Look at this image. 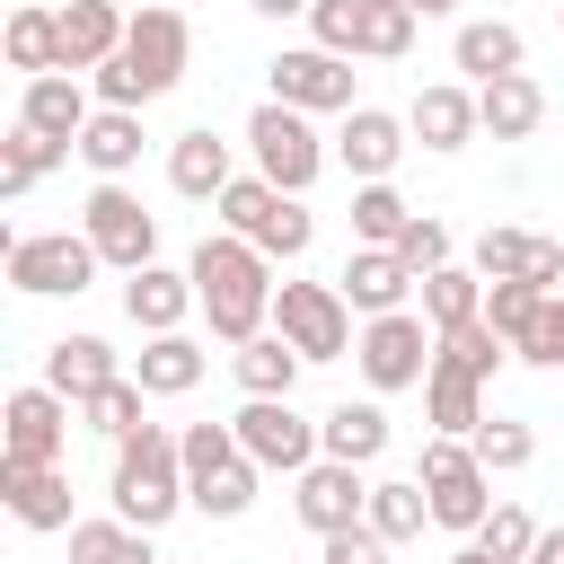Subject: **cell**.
Masks as SVG:
<instances>
[{
	"mask_svg": "<svg viewBox=\"0 0 564 564\" xmlns=\"http://www.w3.org/2000/svg\"><path fill=\"white\" fill-rule=\"evenodd\" d=\"M229 370H238V388L247 397H291L300 388V344L291 335H256V344H229Z\"/></svg>",
	"mask_w": 564,
	"mask_h": 564,
	"instance_id": "1f68e13d",
	"label": "cell"
},
{
	"mask_svg": "<svg viewBox=\"0 0 564 564\" xmlns=\"http://www.w3.org/2000/svg\"><path fill=\"white\" fill-rule=\"evenodd\" d=\"M335 291L352 300V317H388V308H405L414 264H405L397 247H352V256H344V273H335Z\"/></svg>",
	"mask_w": 564,
	"mask_h": 564,
	"instance_id": "d6986e66",
	"label": "cell"
},
{
	"mask_svg": "<svg viewBox=\"0 0 564 564\" xmlns=\"http://www.w3.org/2000/svg\"><path fill=\"white\" fill-rule=\"evenodd\" d=\"M273 335L300 344V361H344L352 335V300L335 282H273Z\"/></svg>",
	"mask_w": 564,
	"mask_h": 564,
	"instance_id": "30bf717a",
	"label": "cell"
},
{
	"mask_svg": "<svg viewBox=\"0 0 564 564\" xmlns=\"http://www.w3.org/2000/svg\"><path fill=\"white\" fill-rule=\"evenodd\" d=\"M317 564H388V538H379L370 520H352V529L317 538Z\"/></svg>",
	"mask_w": 564,
	"mask_h": 564,
	"instance_id": "c3c4849f",
	"label": "cell"
},
{
	"mask_svg": "<svg viewBox=\"0 0 564 564\" xmlns=\"http://www.w3.org/2000/svg\"><path fill=\"white\" fill-rule=\"evenodd\" d=\"M476 115H485V132H494V141H529V132L546 123V88H538L529 70H502V79H485V88H476Z\"/></svg>",
	"mask_w": 564,
	"mask_h": 564,
	"instance_id": "4316f807",
	"label": "cell"
},
{
	"mask_svg": "<svg viewBox=\"0 0 564 564\" xmlns=\"http://www.w3.org/2000/svg\"><path fill=\"white\" fill-rule=\"evenodd\" d=\"M449 564H502V555H494V546H476V538H467V546H458V555H449Z\"/></svg>",
	"mask_w": 564,
	"mask_h": 564,
	"instance_id": "816d5d0a",
	"label": "cell"
},
{
	"mask_svg": "<svg viewBox=\"0 0 564 564\" xmlns=\"http://www.w3.org/2000/svg\"><path fill=\"white\" fill-rule=\"evenodd\" d=\"M317 441H326V458H344V467H379V458H388V405H379V397H344V405L317 414Z\"/></svg>",
	"mask_w": 564,
	"mask_h": 564,
	"instance_id": "44dd1931",
	"label": "cell"
},
{
	"mask_svg": "<svg viewBox=\"0 0 564 564\" xmlns=\"http://www.w3.org/2000/svg\"><path fill=\"white\" fill-rule=\"evenodd\" d=\"M264 88L282 106H300V115H352L361 106L352 97V53H326V44H282L264 62Z\"/></svg>",
	"mask_w": 564,
	"mask_h": 564,
	"instance_id": "7c38bea8",
	"label": "cell"
},
{
	"mask_svg": "<svg viewBox=\"0 0 564 564\" xmlns=\"http://www.w3.org/2000/svg\"><path fill=\"white\" fill-rule=\"evenodd\" d=\"M414 476H423V494H432V529H449V538H476V529H485V511H494V476H485L476 441L432 432L423 458H414Z\"/></svg>",
	"mask_w": 564,
	"mask_h": 564,
	"instance_id": "8992f818",
	"label": "cell"
},
{
	"mask_svg": "<svg viewBox=\"0 0 564 564\" xmlns=\"http://www.w3.org/2000/svg\"><path fill=\"white\" fill-rule=\"evenodd\" d=\"M529 564H564V529H538V546H529Z\"/></svg>",
	"mask_w": 564,
	"mask_h": 564,
	"instance_id": "681fc988",
	"label": "cell"
},
{
	"mask_svg": "<svg viewBox=\"0 0 564 564\" xmlns=\"http://www.w3.org/2000/svg\"><path fill=\"white\" fill-rule=\"evenodd\" d=\"M203 370H212V352L176 326V335H141V361H132V379L150 388V397H185V388H203Z\"/></svg>",
	"mask_w": 564,
	"mask_h": 564,
	"instance_id": "83f0119b",
	"label": "cell"
},
{
	"mask_svg": "<svg viewBox=\"0 0 564 564\" xmlns=\"http://www.w3.org/2000/svg\"><path fill=\"white\" fill-rule=\"evenodd\" d=\"M0 502L18 511V529H70V476L62 467H18V458H0Z\"/></svg>",
	"mask_w": 564,
	"mask_h": 564,
	"instance_id": "7402d4cb",
	"label": "cell"
},
{
	"mask_svg": "<svg viewBox=\"0 0 564 564\" xmlns=\"http://www.w3.org/2000/svg\"><path fill=\"white\" fill-rule=\"evenodd\" d=\"M0 53H9V70H18V79H35V70H62V9H44V0L9 9V26H0Z\"/></svg>",
	"mask_w": 564,
	"mask_h": 564,
	"instance_id": "f1b7e54d",
	"label": "cell"
},
{
	"mask_svg": "<svg viewBox=\"0 0 564 564\" xmlns=\"http://www.w3.org/2000/svg\"><path fill=\"white\" fill-rule=\"evenodd\" d=\"M361 35H370V0H308V44L361 62Z\"/></svg>",
	"mask_w": 564,
	"mask_h": 564,
	"instance_id": "ab89813d",
	"label": "cell"
},
{
	"mask_svg": "<svg viewBox=\"0 0 564 564\" xmlns=\"http://www.w3.org/2000/svg\"><path fill=\"white\" fill-rule=\"evenodd\" d=\"M405 132H414L432 159L467 150V141L485 132V115H476V88H467V79H432V88H414V106H405Z\"/></svg>",
	"mask_w": 564,
	"mask_h": 564,
	"instance_id": "9a60e30c",
	"label": "cell"
},
{
	"mask_svg": "<svg viewBox=\"0 0 564 564\" xmlns=\"http://www.w3.org/2000/svg\"><path fill=\"white\" fill-rule=\"evenodd\" d=\"M88 115H97L88 70H35V79L18 88V123L53 132V141H79V132H88Z\"/></svg>",
	"mask_w": 564,
	"mask_h": 564,
	"instance_id": "2e32d148",
	"label": "cell"
},
{
	"mask_svg": "<svg viewBox=\"0 0 564 564\" xmlns=\"http://www.w3.org/2000/svg\"><path fill=\"white\" fill-rule=\"evenodd\" d=\"M141 405H150V388H141L132 370H123V379H106L97 397H79V423H88L97 441H123V432H141V423H150Z\"/></svg>",
	"mask_w": 564,
	"mask_h": 564,
	"instance_id": "74e56055",
	"label": "cell"
},
{
	"mask_svg": "<svg viewBox=\"0 0 564 564\" xmlns=\"http://www.w3.org/2000/svg\"><path fill=\"white\" fill-rule=\"evenodd\" d=\"M370 529H379L388 546L423 538V529H432V494H423V476H370Z\"/></svg>",
	"mask_w": 564,
	"mask_h": 564,
	"instance_id": "d6a6232c",
	"label": "cell"
},
{
	"mask_svg": "<svg viewBox=\"0 0 564 564\" xmlns=\"http://www.w3.org/2000/svg\"><path fill=\"white\" fill-rule=\"evenodd\" d=\"M476 546H494L502 564H529V546H538V520H529L520 502H494V511H485V529H476Z\"/></svg>",
	"mask_w": 564,
	"mask_h": 564,
	"instance_id": "bcb514c9",
	"label": "cell"
},
{
	"mask_svg": "<svg viewBox=\"0 0 564 564\" xmlns=\"http://www.w3.org/2000/svg\"><path fill=\"white\" fill-rule=\"evenodd\" d=\"M70 564H159V555H150V529L106 511V520H70Z\"/></svg>",
	"mask_w": 564,
	"mask_h": 564,
	"instance_id": "836d02e7",
	"label": "cell"
},
{
	"mask_svg": "<svg viewBox=\"0 0 564 564\" xmlns=\"http://www.w3.org/2000/svg\"><path fill=\"white\" fill-rule=\"evenodd\" d=\"M405 220H414V203H405L388 176L352 185V247H397V238H405Z\"/></svg>",
	"mask_w": 564,
	"mask_h": 564,
	"instance_id": "e575fe53",
	"label": "cell"
},
{
	"mask_svg": "<svg viewBox=\"0 0 564 564\" xmlns=\"http://www.w3.org/2000/svg\"><path fill=\"white\" fill-rule=\"evenodd\" d=\"M185 273H194L203 317H212L220 344H256V335H264V317H273V256H264L256 238L212 229V238L185 256Z\"/></svg>",
	"mask_w": 564,
	"mask_h": 564,
	"instance_id": "7a4b0ae2",
	"label": "cell"
},
{
	"mask_svg": "<svg viewBox=\"0 0 564 564\" xmlns=\"http://www.w3.org/2000/svg\"><path fill=\"white\" fill-rule=\"evenodd\" d=\"M397 256H405V264H414V282H423V273H441V264H449V229H441L432 212H414V220H405V238H397Z\"/></svg>",
	"mask_w": 564,
	"mask_h": 564,
	"instance_id": "7dc6e473",
	"label": "cell"
},
{
	"mask_svg": "<svg viewBox=\"0 0 564 564\" xmlns=\"http://www.w3.org/2000/svg\"><path fill=\"white\" fill-rule=\"evenodd\" d=\"M123 26L132 9L115 0H62V70H97L106 53H123Z\"/></svg>",
	"mask_w": 564,
	"mask_h": 564,
	"instance_id": "d4e9b609",
	"label": "cell"
},
{
	"mask_svg": "<svg viewBox=\"0 0 564 564\" xmlns=\"http://www.w3.org/2000/svg\"><path fill=\"white\" fill-rule=\"evenodd\" d=\"M441 361H449V370H467V379H494V370L511 361V335H502L494 317H467V326H441Z\"/></svg>",
	"mask_w": 564,
	"mask_h": 564,
	"instance_id": "8d00e7d4",
	"label": "cell"
},
{
	"mask_svg": "<svg viewBox=\"0 0 564 564\" xmlns=\"http://www.w3.org/2000/svg\"><path fill=\"white\" fill-rule=\"evenodd\" d=\"M414 141H405V115H388V106H352L344 123H335V159L352 167V185H370V176H397V159H405Z\"/></svg>",
	"mask_w": 564,
	"mask_h": 564,
	"instance_id": "e0dca14e",
	"label": "cell"
},
{
	"mask_svg": "<svg viewBox=\"0 0 564 564\" xmlns=\"http://www.w3.org/2000/svg\"><path fill=\"white\" fill-rule=\"evenodd\" d=\"M79 229H88V247L115 264V273H141V264H159V212L123 185V176H97L88 185V203H79Z\"/></svg>",
	"mask_w": 564,
	"mask_h": 564,
	"instance_id": "ba28073f",
	"label": "cell"
},
{
	"mask_svg": "<svg viewBox=\"0 0 564 564\" xmlns=\"http://www.w3.org/2000/svg\"><path fill=\"white\" fill-rule=\"evenodd\" d=\"M167 9H185V0H167Z\"/></svg>",
	"mask_w": 564,
	"mask_h": 564,
	"instance_id": "db71d44e",
	"label": "cell"
},
{
	"mask_svg": "<svg viewBox=\"0 0 564 564\" xmlns=\"http://www.w3.org/2000/svg\"><path fill=\"white\" fill-rule=\"evenodd\" d=\"M229 423H238V449H247L264 476H300V467H317V458H326L317 423H308L291 397H247Z\"/></svg>",
	"mask_w": 564,
	"mask_h": 564,
	"instance_id": "8fae6325",
	"label": "cell"
},
{
	"mask_svg": "<svg viewBox=\"0 0 564 564\" xmlns=\"http://www.w3.org/2000/svg\"><path fill=\"white\" fill-rule=\"evenodd\" d=\"M141 106H97L88 115V132H79V167L88 176H132L141 167Z\"/></svg>",
	"mask_w": 564,
	"mask_h": 564,
	"instance_id": "484cf974",
	"label": "cell"
},
{
	"mask_svg": "<svg viewBox=\"0 0 564 564\" xmlns=\"http://www.w3.org/2000/svg\"><path fill=\"white\" fill-rule=\"evenodd\" d=\"M256 18H308V0H247Z\"/></svg>",
	"mask_w": 564,
	"mask_h": 564,
	"instance_id": "f907efd6",
	"label": "cell"
},
{
	"mask_svg": "<svg viewBox=\"0 0 564 564\" xmlns=\"http://www.w3.org/2000/svg\"><path fill=\"white\" fill-rule=\"evenodd\" d=\"M62 159H79V141H53V132H35V123H9V141H0V194H9V203L35 194Z\"/></svg>",
	"mask_w": 564,
	"mask_h": 564,
	"instance_id": "f546056e",
	"label": "cell"
},
{
	"mask_svg": "<svg viewBox=\"0 0 564 564\" xmlns=\"http://www.w3.org/2000/svg\"><path fill=\"white\" fill-rule=\"evenodd\" d=\"M291 511H300V529H317V538L370 520V467H344V458L300 467V476H291Z\"/></svg>",
	"mask_w": 564,
	"mask_h": 564,
	"instance_id": "5bb4252c",
	"label": "cell"
},
{
	"mask_svg": "<svg viewBox=\"0 0 564 564\" xmlns=\"http://www.w3.org/2000/svg\"><path fill=\"white\" fill-rule=\"evenodd\" d=\"M511 361H529V370H564V291H546V308L529 317V335L511 344Z\"/></svg>",
	"mask_w": 564,
	"mask_h": 564,
	"instance_id": "ee69618b",
	"label": "cell"
},
{
	"mask_svg": "<svg viewBox=\"0 0 564 564\" xmlns=\"http://www.w3.org/2000/svg\"><path fill=\"white\" fill-rule=\"evenodd\" d=\"M70 414H79V405H70L62 388H44V379H35V388H9V405H0V423H9V432H0V458H18V467H62Z\"/></svg>",
	"mask_w": 564,
	"mask_h": 564,
	"instance_id": "4fadbf2b",
	"label": "cell"
},
{
	"mask_svg": "<svg viewBox=\"0 0 564 564\" xmlns=\"http://www.w3.org/2000/svg\"><path fill=\"white\" fill-rule=\"evenodd\" d=\"M212 220H220V229H238V238H256L273 264H300V256H308V238H317L308 194H282L273 176H229V194L212 203Z\"/></svg>",
	"mask_w": 564,
	"mask_h": 564,
	"instance_id": "277c9868",
	"label": "cell"
},
{
	"mask_svg": "<svg viewBox=\"0 0 564 564\" xmlns=\"http://www.w3.org/2000/svg\"><path fill=\"white\" fill-rule=\"evenodd\" d=\"M414 26H423V18H414L405 0H370V35H361V53H370V62H405V53H414Z\"/></svg>",
	"mask_w": 564,
	"mask_h": 564,
	"instance_id": "b9f144b4",
	"label": "cell"
},
{
	"mask_svg": "<svg viewBox=\"0 0 564 564\" xmlns=\"http://www.w3.org/2000/svg\"><path fill=\"white\" fill-rule=\"evenodd\" d=\"M247 150H256V176H273L282 194H308L317 176H326V141H317V115H300V106H282V97H264L256 115H247Z\"/></svg>",
	"mask_w": 564,
	"mask_h": 564,
	"instance_id": "52a82bcc",
	"label": "cell"
},
{
	"mask_svg": "<svg viewBox=\"0 0 564 564\" xmlns=\"http://www.w3.org/2000/svg\"><path fill=\"white\" fill-rule=\"evenodd\" d=\"M194 308H203L194 273H176V264H141V273H123V317H132L141 335H176Z\"/></svg>",
	"mask_w": 564,
	"mask_h": 564,
	"instance_id": "ac0fdd59",
	"label": "cell"
},
{
	"mask_svg": "<svg viewBox=\"0 0 564 564\" xmlns=\"http://www.w3.org/2000/svg\"><path fill=\"white\" fill-rule=\"evenodd\" d=\"M256 485H264V467H256V458H229L220 476H203V485H185V494H194L203 520H247V511H256Z\"/></svg>",
	"mask_w": 564,
	"mask_h": 564,
	"instance_id": "f35d334b",
	"label": "cell"
},
{
	"mask_svg": "<svg viewBox=\"0 0 564 564\" xmlns=\"http://www.w3.org/2000/svg\"><path fill=\"white\" fill-rule=\"evenodd\" d=\"M106 379H123V361H115L106 335H53V344H44V388H62L70 405L97 397Z\"/></svg>",
	"mask_w": 564,
	"mask_h": 564,
	"instance_id": "cb8c5ba5",
	"label": "cell"
},
{
	"mask_svg": "<svg viewBox=\"0 0 564 564\" xmlns=\"http://www.w3.org/2000/svg\"><path fill=\"white\" fill-rule=\"evenodd\" d=\"M370 397H397V388H423L432 361H441V326L423 308H388V317H361V344H352Z\"/></svg>",
	"mask_w": 564,
	"mask_h": 564,
	"instance_id": "5b68a950",
	"label": "cell"
},
{
	"mask_svg": "<svg viewBox=\"0 0 564 564\" xmlns=\"http://www.w3.org/2000/svg\"><path fill=\"white\" fill-rule=\"evenodd\" d=\"M185 62H194V26H185V9L141 0L132 26H123V53H106V62L88 70V88H97V106H159V97L185 79Z\"/></svg>",
	"mask_w": 564,
	"mask_h": 564,
	"instance_id": "6da1fadb",
	"label": "cell"
},
{
	"mask_svg": "<svg viewBox=\"0 0 564 564\" xmlns=\"http://www.w3.org/2000/svg\"><path fill=\"white\" fill-rule=\"evenodd\" d=\"M106 502H115L132 529H150V538H159L176 511H194V494H185V449H176V432H167V423H141V432H123V441H115Z\"/></svg>",
	"mask_w": 564,
	"mask_h": 564,
	"instance_id": "3957f363",
	"label": "cell"
},
{
	"mask_svg": "<svg viewBox=\"0 0 564 564\" xmlns=\"http://www.w3.org/2000/svg\"><path fill=\"white\" fill-rule=\"evenodd\" d=\"M476 458H485V476H520V467L538 458V432H529V423H511V414H485Z\"/></svg>",
	"mask_w": 564,
	"mask_h": 564,
	"instance_id": "60d3db41",
	"label": "cell"
},
{
	"mask_svg": "<svg viewBox=\"0 0 564 564\" xmlns=\"http://www.w3.org/2000/svg\"><path fill=\"white\" fill-rule=\"evenodd\" d=\"M414 18H458V0H405Z\"/></svg>",
	"mask_w": 564,
	"mask_h": 564,
	"instance_id": "f5cc1de1",
	"label": "cell"
},
{
	"mask_svg": "<svg viewBox=\"0 0 564 564\" xmlns=\"http://www.w3.org/2000/svg\"><path fill=\"white\" fill-rule=\"evenodd\" d=\"M529 256H538V229H485L476 238V273L485 282H511V273L529 282Z\"/></svg>",
	"mask_w": 564,
	"mask_h": 564,
	"instance_id": "7bdbcfd3",
	"label": "cell"
},
{
	"mask_svg": "<svg viewBox=\"0 0 564 564\" xmlns=\"http://www.w3.org/2000/svg\"><path fill=\"white\" fill-rule=\"evenodd\" d=\"M423 414H432V432L476 441V432H485V379H467V370L432 361V379H423Z\"/></svg>",
	"mask_w": 564,
	"mask_h": 564,
	"instance_id": "4dcf8cb0",
	"label": "cell"
},
{
	"mask_svg": "<svg viewBox=\"0 0 564 564\" xmlns=\"http://www.w3.org/2000/svg\"><path fill=\"white\" fill-rule=\"evenodd\" d=\"M538 308H546V291H538V282H520V273H511V282H485V317H494L511 344L529 335V317H538Z\"/></svg>",
	"mask_w": 564,
	"mask_h": 564,
	"instance_id": "f6af8a7d",
	"label": "cell"
},
{
	"mask_svg": "<svg viewBox=\"0 0 564 564\" xmlns=\"http://www.w3.org/2000/svg\"><path fill=\"white\" fill-rule=\"evenodd\" d=\"M229 176H238V167H229V141H220L212 123H194V132L167 141V185H176L185 203H220Z\"/></svg>",
	"mask_w": 564,
	"mask_h": 564,
	"instance_id": "ffe728a7",
	"label": "cell"
},
{
	"mask_svg": "<svg viewBox=\"0 0 564 564\" xmlns=\"http://www.w3.org/2000/svg\"><path fill=\"white\" fill-rule=\"evenodd\" d=\"M97 247H88V229H26V238H9V291H26V300H79L88 282H97Z\"/></svg>",
	"mask_w": 564,
	"mask_h": 564,
	"instance_id": "9c48e42d",
	"label": "cell"
},
{
	"mask_svg": "<svg viewBox=\"0 0 564 564\" xmlns=\"http://www.w3.org/2000/svg\"><path fill=\"white\" fill-rule=\"evenodd\" d=\"M423 317L432 326H467V317H485V273L476 264H441V273H423Z\"/></svg>",
	"mask_w": 564,
	"mask_h": 564,
	"instance_id": "d590c367",
	"label": "cell"
},
{
	"mask_svg": "<svg viewBox=\"0 0 564 564\" xmlns=\"http://www.w3.org/2000/svg\"><path fill=\"white\" fill-rule=\"evenodd\" d=\"M449 62H458V79H467V88H485V79L520 70V62H529V44H520V26H511V18H467V26L449 35Z\"/></svg>",
	"mask_w": 564,
	"mask_h": 564,
	"instance_id": "603a6c76",
	"label": "cell"
}]
</instances>
